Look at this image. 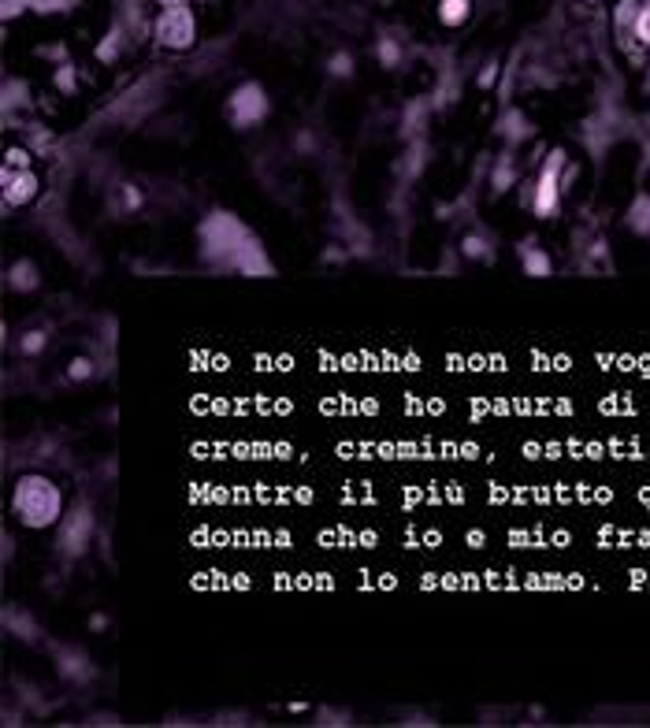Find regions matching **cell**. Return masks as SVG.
Listing matches in <instances>:
<instances>
[{
  "instance_id": "obj_9",
  "label": "cell",
  "mask_w": 650,
  "mask_h": 728,
  "mask_svg": "<svg viewBox=\"0 0 650 728\" xmlns=\"http://www.w3.org/2000/svg\"><path fill=\"white\" fill-rule=\"evenodd\" d=\"M8 286H12V290H23V294H30V290H38V286H41L38 268H34L30 260H15L12 272H8Z\"/></svg>"
},
{
  "instance_id": "obj_1",
  "label": "cell",
  "mask_w": 650,
  "mask_h": 728,
  "mask_svg": "<svg viewBox=\"0 0 650 728\" xmlns=\"http://www.w3.org/2000/svg\"><path fill=\"white\" fill-rule=\"evenodd\" d=\"M12 517L26 532H52L67 513L64 487L45 472H23L12 483Z\"/></svg>"
},
{
  "instance_id": "obj_10",
  "label": "cell",
  "mask_w": 650,
  "mask_h": 728,
  "mask_svg": "<svg viewBox=\"0 0 650 728\" xmlns=\"http://www.w3.org/2000/svg\"><path fill=\"white\" fill-rule=\"evenodd\" d=\"M498 134H502L509 145H520V142H528V138H532V123H528V116H524V112H517V108H513V112L502 119V130H498Z\"/></svg>"
},
{
  "instance_id": "obj_12",
  "label": "cell",
  "mask_w": 650,
  "mask_h": 728,
  "mask_svg": "<svg viewBox=\"0 0 650 728\" xmlns=\"http://www.w3.org/2000/svg\"><path fill=\"white\" fill-rule=\"evenodd\" d=\"M4 164H8V168H38V164H34V153L19 142L4 145Z\"/></svg>"
},
{
  "instance_id": "obj_17",
  "label": "cell",
  "mask_w": 650,
  "mask_h": 728,
  "mask_svg": "<svg viewBox=\"0 0 650 728\" xmlns=\"http://www.w3.org/2000/svg\"><path fill=\"white\" fill-rule=\"evenodd\" d=\"M498 75H502V67H498V60H487L480 71V78H476V86H480L483 93L494 90V82H498Z\"/></svg>"
},
{
  "instance_id": "obj_2",
  "label": "cell",
  "mask_w": 650,
  "mask_h": 728,
  "mask_svg": "<svg viewBox=\"0 0 650 728\" xmlns=\"http://www.w3.org/2000/svg\"><path fill=\"white\" fill-rule=\"evenodd\" d=\"M565 168H569V156L565 149H550L539 164V175L532 179V190L524 194V205H532L535 220H554L565 201Z\"/></svg>"
},
{
  "instance_id": "obj_3",
  "label": "cell",
  "mask_w": 650,
  "mask_h": 728,
  "mask_svg": "<svg viewBox=\"0 0 650 728\" xmlns=\"http://www.w3.org/2000/svg\"><path fill=\"white\" fill-rule=\"evenodd\" d=\"M153 41L164 52H190L197 45V15L190 4L160 8L153 19Z\"/></svg>"
},
{
  "instance_id": "obj_21",
  "label": "cell",
  "mask_w": 650,
  "mask_h": 728,
  "mask_svg": "<svg viewBox=\"0 0 650 728\" xmlns=\"http://www.w3.org/2000/svg\"><path fill=\"white\" fill-rule=\"evenodd\" d=\"M179 4H194V0H156V8H179Z\"/></svg>"
},
{
  "instance_id": "obj_13",
  "label": "cell",
  "mask_w": 650,
  "mask_h": 728,
  "mask_svg": "<svg viewBox=\"0 0 650 728\" xmlns=\"http://www.w3.org/2000/svg\"><path fill=\"white\" fill-rule=\"evenodd\" d=\"M52 90H60V93H64V97H75V93H78V75H75V67H71V64L56 67V75H52Z\"/></svg>"
},
{
  "instance_id": "obj_15",
  "label": "cell",
  "mask_w": 650,
  "mask_h": 728,
  "mask_svg": "<svg viewBox=\"0 0 650 728\" xmlns=\"http://www.w3.org/2000/svg\"><path fill=\"white\" fill-rule=\"evenodd\" d=\"M461 253H465L468 260H491V246L483 242L480 234H465V238H461Z\"/></svg>"
},
{
  "instance_id": "obj_8",
  "label": "cell",
  "mask_w": 650,
  "mask_h": 728,
  "mask_svg": "<svg viewBox=\"0 0 650 728\" xmlns=\"http://www.w3.org/2000/svg\"><path fill=\"white\" fill-rule=\"evenodd\" d=\"M517 179H520V171H517V160L513 156H498V164H494V171H491V190L498 197L502 194H509L513 186H517Z\"/></svg>"
},
{
  "instance_id": "obj_7",
  "label": "cell",
  "mask_w": 650,
  "mask_h": 728,
  "mask_svg": "<svg viewBox=\"0 0 650 728\" xmlns=\"http://www.w3.org/2000/svg\"><path fill=\"white\" fill-rule=\"evenodd\" d=\"M435 19H439L446 30H461V26L472 19V0H439V4H435Z\"/></svg>"
},
{
  "instance_id": "obj_4",
  "label": "cell",
  "mask_w": 650,
  "mask_h": 728,
  "mask_svg": "<svg viewBox=\"0 0 650 728\" xmlns=\"http://www.w3.org/2000/svg\"><path fill=\"white\" fill-rule=\"evenodd\" d=\"M268 112H272V97H268V90L260 82H242L227 97V119L238 130H249L257 127V123H264Z\"/></svg>"
},
{
  "instance_id": "obj_16",
  "label": "cell",
  "mask_w": 650,
  "mask_h": 728,
  "mask_svg": "<svg viewBox=\"0 0 650 728\" xmlns=\"http://www.w3.org/2000/svg\"><path fill=\"white\" fill-rule=\"evenodd\" d=\"M93 372H97V368H93L90 357H71V361H67V379H71V383H86V379H93Z\"/></svg>"
},
{
  "instance_id": "obj_14",
  "label": "cell",
  "mask_w": 650,
  "mask_h": 728,
  "mask_svg": "<svg viewBox=\"0 0 650 728\" xmlns=\"http://www.w3.org/2000/svg\"><path fill=\"white\" fill-rule=\"evenodd\" d=\"M119 56H123V38H119V30H112V34L97 45V60H101V64H116Z\"/></svg>"
},
{
  "instance_id": "obj_5",
  "label": "cell",
  "mask_w": 650,
  "mask_h": 728,
  "mask_svg": "<svg viewBox=\"0 0 650 728\" xmlns=\"http://www.w3.org/2000/svg\"><path fill=\"white\" fill-rule=\"evenodd\" d=\"M45 194V175L38 168H8L0 164V197L8 208H34Z\"/></svg>"
},
{
  "instance_id": "obj_18",
  "label": "cell",
  "mask_w": 650,
  "mask_h": 728,
  "mask_svg": "<svg viewBox=\"0 0 650 728\" xmlns=\"http://www.w3.org/2000/svg\"><path fill=\"white\" fill-rule=\"evenodd\" d=\"M19 350L26 353V357H34V353L45 350V331H26L23 342H19Z\"/></svg>"
},
{
  "instance_id": "obj_20",
  "label": "cell",
  "mask_w": 650,
  "mask_h": 728,
  "mask_svg": "<svg viewBox=\"0 0 650 728\" xmlns=\"http://www.w3.org/2000/svg\"><path fill=\"white\" fill-rule=\"evenodd\" d=\"M331 75H335V78H350L353 75V56L338 52L335 60H331Z\"/></svg>"
},
{
  "instance_id": "obj_22",
  "label": "cell",
  "mask_w": 650,
  "mask_h": 728,
  "mask_svg": "<svg viewBox=\"0 0 650 728\" xmlns=\"http://www.w3.org/2000/svg\"><path fill=\"white\" fill-rule=\"evenodd\" d=\"M584 4H591V8H598V4H606V0H584Z\"/></svg>"
},
{
  "instance_id": "obj_19",
  "label": "cell",
  "mask_w": 650,
  "mask_h": 728,
  "mask_svg": "<svg viewBox=\"0 0 650 728\" xmlns=\"http://www.w3.org/2000/svg\"><path fill=\"white\" fill-rule=\"evenodd\" d=\"M376 56H379V60H383V64H387V67H398V60H402V49H398L394 41H379Z\"/></svg>"
},
{
  "instance_id": "obj_6",
  "label": "cell",
  "mask_w": 650,
  "mask_h": 728,
  "mask_svg": "<svg viewBox=\"0 0 650 728\" xmlns=\"http://www.w3.org/2000/svg\"><path fill=\"white\" fill-rule=\"evenodd\" d=\"M520 268L532 279H546V275H554V257L535 242H520Z\"/></svg>"
},
{
  "instance_id": "obj_11",
  "label": "cell",
  "mask_w": 650,
  "mask_h": 728,
  "mask_svg": "<svg viewBox=\"0 0 650 728\" xmlns=\"http://www.w3.org/2000/svg\"><path fill=\"white\" fill-rule=\"evenodd\" d=\"M632 38H636L643 49H650V0H643L639 12L632 15Z\"/></svg>"
}]
</instances>
